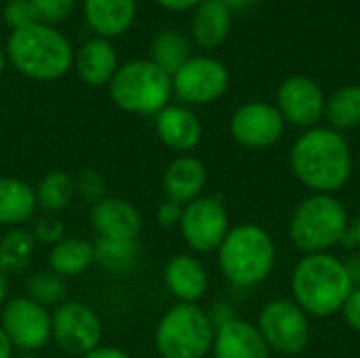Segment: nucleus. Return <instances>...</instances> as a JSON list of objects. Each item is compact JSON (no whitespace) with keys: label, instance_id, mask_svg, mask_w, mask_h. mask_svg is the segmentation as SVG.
I'll return each mask as SVG.
<instances>
[{"label":"nucleus","instance_id":"nucleus-19","mask_svg":"<svg viewBox=\"0 0 360 358\" xmlns=\"http://www.w3.org/2000/svg\"><path fill=\"white\" fill-rule=\"evenodd\" d=\"M137 0H84V21L99 38H116L131 30Z\"/></svg>","mask_w":360,"mask_h":358},{"label":"nucleus","instance_id":"nucleus-30","mask_svg":"<svg viewBox=\"0 0 360 358\" xmlns=\"http://www.w3.org/2000/svg\"><path fill=\"white\" fill-rule=\"evenodd\" d=\"M34 251V234L25 230H11L0 241V270H23L30 264Z\"/></svg>","mask_w":360,"mask_h":358},{"label":"nucleus","instance_id":"nucleus-6","mask_svg":"<svg viewBox=\"0 0 360 358\" xmlns=\"http://www.w3.org/2000/svg\"><path fill=\"white\" fill-rule=\"evenodd\" d=\"M108 87L120 110L143 116L165 110L173 95V78L152 59H133L118 65Z\"/></svg>","mask_w":360,"mask_h":358},{"label":"nucleus","instance_id":"nucleus-7","mask_svg":"<svg viewBox=\"0 0 360 358\" xmlns=\"http://www.w3.org/2000/svg\"><path fill=\"white\" fill-rule=\"evenodd\" d=\"M215 340V325L198 304H175L156 327L154 344L162 358H205Z\"/></svg>","mask_w":360,"mask_h":358},{"label":"nucleus","instance_id":"nucleus-29","mask_svg":"<svg viewBox=\"0 0 360 358\" xmlns=\"http://www.w3.org/2000/svg\"><path fill=\"white\" fill-rule=\"evenodd\" d=\"M25 289H27V298L44 308L63 304L65 295H68L63 276L55 274L53 270H38L32 276H27Z\"/></svg>","mask_w":360,"mask_h":358},{"label":"nucleus","instance_id":"nucleus-33","mask_svg":"<svg viewBox=\"0 0 360 358\" xmlns=\"http://www.w3.org/2000/svg\"><path fill=\"white\" fill-rule=\"evenodd\" d=\"M32 234H34V241H40L44 245H55L63 238L65 228H63L61 219H57V217H42L40 222H36Z\"/></svg>","mask_w":360,"mask_h":358},{"label":"nucleus","instance_id":"nucleus-41","mask_svg":"<svg viewBox=\"0 0 360 358\" xmlns=\"http://www.w3.org/2000/svg\"><path fill=\"white\" fill-rule=\"evenodd\" d=\"M0 358H13V344L0 327Z\"/></svg>","mask_w":360,"mask_h":358},{"label":"nucleus","instance_id":"nucleus-25","mask_svg":"<svg viewBox=\"0 0 360 358\" xmlns=\"http://www.w3.org/2000/svg\"><path fill=\"white\" fill-rule=\"evenodd\" d=\"M150 53L152 61L162 68L171 78L192 57L190 40L177 30H160L152 40Z\"/></svg>","mask_w":360,"mask_h":358},{"label":"nucleus","instance_id":"nucleus-18","mask_svg":"<svg viewBox=\"0 0 360 358\" xmlns=\"http://www.w3.org/2000/svg\"><path fill=\"white\" fill-rule=\"evenodd\" d=\"M165 285L181 304H198L209 287L207 270L194 255H173L165 266Z\"/></svg>","mask_w":360,"mask_h":358},{"label":"nucleus","instance_id":"nucleus-40","mask_svg":"<svg viewBox=\"0 0 360 358\" xmlns=\"http://www.w3.org/2000/svg\"><path fill=\"white\" fill-rule=\"evenodd\" d=\"M346 268H348V272H350V276H352L354 287H360V255L352 257L350 262H346Z\"/></svg>","mask_w":360,"mask_h":358},{"label":"nucleus","instance_id":"nucleus-34","mask_svg":"<svg viewBox=\"0 0 360 358\" xmlns=\"http://www.w3.org/2000/svg\"><path fill=\"white\" fill-rule=\"evenodd\" d=\"M4 19H6V23L13 30L32 23L34 21V13H32L30 0H8L6 6H4Z\"/></svg>","mask_w":360,"mask_h":358},{"label":"nucleus","instance_id":"nucleus-42","mask_svg":"<svg viewBox=\"0 0 360 358\" xmlns=\"http://www.w3.org/2000/svg\"><path fill=\"white\" fill-rule=\"evenodd\" d=\"M230 11H243V8H249V6H253L257 0H221Z\"/></svg>","mask_w":360,"mask_h":358},{"label":"nucleus","instance_id":"nucleus-13","mask_svg":"<svg viewBox=\"0 0 360 358\" xmlns=\"http://www.w3.org/2000/svg\"><path fill=\"white\" fill-rule=\"evenodd\" d=\"M325 93L308 76H289L276 91V110L283 120L300 127L312 129L325 116Z\"/></svg>","mask_w":360,"mask_h":358},{"label":"nucleus","instance_id":"nucleus-8","mask_svg":"<svg viewBox=\"0 0 360 358\" xmlns=\"http://www.w3.org/2000/svg\"><path fill=\"white\" fill-rule=\"evenodd\" d=\"M257 329L268 348L283 357L302 354L312 340L310 317L293 300L268 302L257 317Z\"/></svg>","mask_w":360,"mask_h":358},{"label":"nucleus","instance_id":"nucleus-1","mask_svg":"<svg viewBox=\"0 0 360 358\" xmlns=\"http://www.w3.org/2000/svg\"><path fill=\"white\" fill-rule=\"evenodd\" d=\"M293 175L312 194H335L352 177V150L346 137L329 127L306 129L289 154Z\"/></svg>","mask_w":360,"mask_h":358},{"label":"nucleus","instance_id":"nucleus-23","mask_svg":"<svg viewBox=\"0 0 360 358\" xmlns=\"http://www.w3.org/2000/svg\"><path fill=\"white\" fill-rule=\"evenodd\" d=\"M34 188L17 177H0V226H19L34 215Z\"/></svg>","mask_w":360,"mask_h":358},{"label":"nucleus","instance_id":"nucleus-37","mask_svg":"<svg viewBox=\"0 0 360 358\" xmlns=\"http://www.w3.org/2000/svg\"><path fill=\"white\" fill-rule=\"evenodd\" d=\"M342 245L348 249H360V215L350 219V226H348V232H346Z\"/></svg>","mask_w":360,"mask_h":358},{"label":"nucleus","instance_id":"nucleus-21","mask_svg":"<svg viewBox=\"0 0 360 358\" xmlns=\"http://www.w3.org/2000/svg\"><path fill=\"white\" fill-rule=\"evenodd\" d=\"M205 184H207L205 165L198 158L186 154L175 158L162 175V188L167 198L184 207L202 194Z\"/></svg>","mask_w":360,"mask_h":358},{"label":"nucleus","instance_id":"nucleus-17","mask_svg":"<svg viewBox=\"0 0 360 358\" xmlns=\"http://www.w3.org/2000/svg\"><path fill=\"white\" fill-rule=\"evenodd\" d=\"M154 129L158 139L173 152H190L200 143L202 124L186 106H167L156 114Z\"/></svg>","mask_w":360,"mask_h":358},{"label":"nucleus","instance_id":"nucleus-10","mask_svg":"<svg viewBox=\"0 0 360 358\" xmlns=\"http://www.w3.org/2000/svg\"><path fill=\"white\" fill-rule=\"evenodd\" d=\"M179 230L190 249L198 253H211L219 249L230 232V217L219 198L198 196L184 207Z\"/></svg>","mask_w":360,"mask_h":358},{"label":"nucleus","instance_id":"nucleus-38","mask_svg":"<svg viewBox=\"0 0 360 358\" xmlns=\"http://www.w3.org/2000/svg\"><path fill=\"white\" fill-rule=\"evenodd\" d=\"M80 358H131L124 350H118L114 346H97L95 350L82 354Z\"/></svg>","mask_w":360,"mask_h":358},{"label":"nucleus","instance_id":"nucleus-14","mask_svg":"<svg viewBox=\"0 0 360 358\" xmlns=\"http://www.w3.org/2000/svg\"><path fill=\"white\" fill-rule=\"evenodd\" d=\"M230 133L240 146L264 150L283 137L285 120L276 106L266 101H249L232 114Z\"/></svg>","mask_w":360,"mask_h":358},{"label":"nucleus","instance_id":"nucleus-39","mask_svg":"<svg viewBox=\"0 0 360 358\" xmlns=\"http://www.w3.org/2000/svg\"><path fill=\"white\" fill-rule=\"evenodd\" d=\"M156 2L169 11H188V8H196L205 0H156Z\"/></svg>","mask_w":360,"mask_h":358},{"label":"nucleus","instance_id":"nucleus-44","mask_svg":"<svg viewBox=\"0 0 360 358\" xmlns=\"http://www.w3.org/2000/svg\"><path fill=\"white\" fill-rule=\"evenodd\" d=\"M4 65H6V53H4V49L0 46V76H2V72H4Z\"/></svg>","mask_w":360,"mask_h":358},{"label":"nucleus","instance_id":"nucleus-12","mask_svg":"<svg viewBox=\"0 0 360 358\" xmlns=\"http://www.w3.org/2000/svg\"><path fill=\"white\" fill-rule=\"evenodd\" d=\"M0 327L11 340L13 348L34 352L49 344L51 340V314L44 306L34 300L15 298L2 310Z\"/></svg>","mask_w":360,"mask_h":358},{"label":"nucleus","instance_id":"nucleus-28","mask_svg":"<svg viewBox=\"0 0 360 358\" xmlns=\"http://www.w3.org/2000/svg\"><path fill=\"white\" fill-rule=\"evenodd\" d=\"M95 249V264L112 274H127L135 268L139 257L137 241H110L97 238L93 243Z\"/></svg>","mask_w":360,"mask_h":358},{"label":"nucleus","instance_id":"nucleus-22","mask_svg":"<svg viewBox=\"0 0 360 358\" xmlns=\"http://www.w3.org/2000/svg\"><path fill=\"white\" fill-rule=\"evenodd\" d=\"M232 11L221 0H205L192 15V38L202 49H217L230 34Z\"/></svg>","mask_w":360,"mask_h":358},{"label":"nucleus","instance_id":"nucleus-27","mask_svg":"<svg viewBox=\"0 0 360 358\" xmlns=\"http://www.w3.org/2000/svg\"><path fill=\"white\" fill-rule=\"evenodd\" d=\"M325 116L335 131H348L356 129L360 124V87L359 84H346L340 87L325 106Z\"/></svg>","mask_w":360,"mask_h":358},{"label":"nucleus","instance_id":"nucleus-4","mask_svg":"<svg viewBox=\"0 0 360 358\" xmlns=\"http://www.w3.org/2000/svg\"><path fill=\"white\" fill-rule=\"evenodd\" d=\"M217 262L224 276L243 289L262 285L274 270L276 245L270 232L257 224L230 228L217 249Z\"/></svg>","mask_w":360,"mask_h":358},{"label":"nucleus","instance_id":"nucleus-35","mask_svg":"<svg viewBox=\"0 0 360 358\" xmlns=\"http://www.w3.org/2000/svg\"><path fill=\"white\" fill-rule=\"evenodd\" d=\"M342 314H344L346 325L360 333V287L352 289L350 298L346 300V304L342 308Z\"/></svg>","mask_w":360,"mask_h":358},{"label":"nucleus","instance_id":"nucleus-32","mask_svg":"<svg viewBox=\"0 0 360 358\" xmlns=\"http://www.w3.org/2000/svg\"><path fill=\"white\" fill-rule=\"evenodd\" d=\"M76 184V192H80L86 200H93V203H99L101 196H103V177L95 171V169H84L78 177Z\"/></svg>","mask_w":360,"mask_h":358},{"label":"nucleus","instance_id":"nucleus-16","mask_svg":"<svg viewBox=\"0 0 360 358\" xmlns=\"http://www.w3.org/2000/svg\"><path fill=\"white\" fill-rule=\"evenodd\" d=\"M215 358H270V348L257 325L232 319L215 329L211 348Z\"/></svg>","mask_w":360,"mask_h":358},{"label":"nucleus","instance_id":"nucleus-9","mask_svg":"<svg viewBox=\"0 0 360 358\" xmlns=\"http://www.w3.org/2000/svg\"><path fill=\"white\" fill-rule=\"evenodd\" d=\"M101 335L103 327L97 312L82 302L65 300L51 317V338L68 354L82 357L95 350L101 346Z\"/></svg>","mask_w":360,"mask_h":358},{"label":"nucleus","instance_id":"nucleus-36","mask_svg":"<svg viewBox=\"0 0 360 358\" xmlns=\"http://www.w3.org/2000/svg\"><path fill=\"white\" fill-rule=\"evenodd\" d=\"M181 213H184V205H177L173 200H167L158 207L156 219L162 228H175L181 222Z\"/></svg>","mask_w":360,"mask_h":358},{"label":"nucleus","instance_id":"nucleus-31","mask_svg":"<svg viewBox=\"0 0 360 358\" xmlns=\"http://www.w3.org/2000/svg\"><path fill=\"white\" fill-rule=\"evenodd\" d=\"M34 21L44 25H57L65 21L76 6V0H30Z\"/></svg>","mask_w":360,"mask_h":358},{"label":"nucleus","instance_id":"nucleus-15","mask_svg":"<svg viewBox=\"0 0 360 358\" xmlns=\"http://www.w3.org/2000/svg\"><path fill=\"white\" fill-rule=\"evenodd\" d=\"M91 224L97 238L110 241H137L141 232V213L122 198H101L93 205Z\"/></svg>","mask_w":360,"mask_h":358},{"label":"nucleus","instance_id":"nucleus-11","mask_svg":"<svg viewBox=\"0 0 360 358\" xmlns=\"http://www.w3.org/2000/svg\"><path fill=\"white\" fill-rule=\"evenodd\" d=\"M230 84L228 68L215 57H190L173 74V93L192 106H205L219 99Z\"/></svg>","mask_w":360,"mask_h":358},{"label":"nucleus","instance_id":"nucleus-2","mask_svg":"<svg viewBox=\"0 0 360 358\" xmlns=\"http://www.w3.org/2000/svg\"><path fill=\"white\" fill-rule=\"evenodd\" d=\"M354 289L346 262L331 253L304 255L291 274L293 302L316 319L333 317L342 312L346 300Z\"/></svg>","mask_w":360,"mask_h":358},{"label":"nucleus","instance_id":"nucleus-5","mask_svg":"<svg viewBox=\"0 0 360 358\" xmlns=\"http://www.w3.org/2000/svg\"><path fill=\"white\" fill-rule=\"evenodd\" d=\"M348 226L350 215L335 194H310L291 215L289 238L306 255L329 253L342 245Z\"/></svg>","mask_w":360,"mask_h":358},{"label":"nucleus","instance_id":"nucleus-3","mask_svg":"<svg viewBox=\"0 0 360 358\" xmlns=\"http://www.w3.org/2000/svg\"><path fill=\"white\" fill-rule=\"evenodd\" d=\"M4 53L19 74L38 82L59 80L74 65L70 40L57 27L38 21L11 30Z\"/></svg>","mask_w":360,"mask_h":358},{"label":"nucleus","instance_id":"nucleus-24","mask_svg":"<svg viewBox=\"0 0 360 358\" xmlns=\"http://www.w3.org/2000/svg\"><path fill=\"white\" fill-rule=\"evenodd\" d=\"M91 264H95V249L93 243L78 238V236H63L59 243L51 247L49 253V266L59 276H78L82 274Z\"/></svg>","mask_w":360,"mask_h":358},{"label":"nucleus","instance_id":"nucleus-20","mask_svg":"<svg viewBox=\"0 0 360 358\" xmlns=\"http://www.w3.org/2000/svg\"><path fill=\"white\" fill-rule=\"evenodd\" d=\"M74 68L82 82L91 87L110 84L118 70V55L110 40L105 38H91L86 40L74 55Z\"/></svg>","mask_w":360,"mask_h":358},{"label":"nucleus","instance_id":"nucleus-26","mask_svg":"<svg viewBox=\"0 0 360 358\" xmlns=\"http://www.w3.org/2000/svg\"><path fill=\"white\" fill-rule=\"evenodd\" d=\"M36 205L44 213H59L65 207H70L74 194H76V184L72 175L65 171H49L36 186Z\"/></svg>","mask_w":360,"mask_h":358},{"label":"nucleus","instance_id":"nucleus-43","mask_svg":"<svg viewBox=\"0 0 360 358\" xmlns=\"http://www.w3.org/2000/svg\"><path fill=\"white\" fill-rule=\"evenodd\" d=\"M6 293H8V285H6V276L4 272L0 270V304L6 300Z\"/></svg>","mask_w":360,"mask_h":358}]
</instances>
